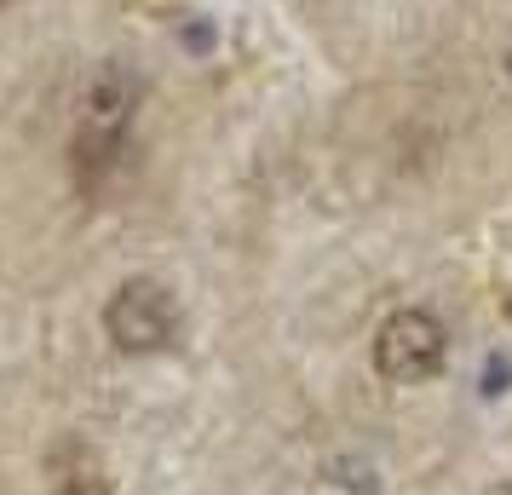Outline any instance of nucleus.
<instances>
[{
	"label": "nucleus",
	"mask_w": 512,
	"mask_h": 495,
	"mask_svg": "<svg viewBox=\"0 0 512 495\" xmlns=\"http://www.w3.org/2000/svg\"><path fill=\"white\" fill-rule=\"evenodd\" d=\"M139 110V81L127 70H98V81L81 98V127H75V173L81 190H98L127 156V127Z\"/></svg>",
	"instance_id": "nucleus-1"
},
{
	"label": "nucleus",
	"mask_w": 512,
	"mask_h": 495,
	"mask_svg": "<svg viewBox=\"0 0 512 495\" xmlns=\"http://www.w3.org/2000/svg\"><path fill=\"white\" fill-rule=\"evenodd\" d=\"M104 334L121 357H156L179 340V306L162 277H127L104 306Z\"/></svg>",
	"instance_id": "nucleus-2"
},
{
	"label": "nucleus",
	"mask_w": 512,
	"mask_h": 495,
	"mask_svg": "<svg viewBox=\"0 0 512 495\" xmlns=\"http://www.w3.org/2000/svg\"><path fill=\"white\" fill-rule=\"evenodd\" d=\"M449 357V329L426 306H403L374 329V369L392 386H420L432 380Z\"/></svg>",
	"instance_id": "nucleus-3"
},
{
	"label": "nucleus",
	"mask_w": 512,
	"mask_h": 495,
	"mask_svg": "<svg viewBox=\"0 0 512 495\" xmlns=\"http://www.w3.org/2000/svg\"><path fill=\"white\" fill-rule=\"evenodd\" d=\"M58 495H110V490H104L98 478H70V484H64Z\"/></svg>",
	"instance_id": "nucleus-4"
},
{
	"label": "nucleus",
	"mask_w": 512,
	"mask_h": 495,
	"mask_svg": "<svg viewBox=\"0 0 512 495\" xmlns=\"http://www.w3.org/2000/svg\"><path fill=\"white\" fill-rule=\"evenodd\" d=\"M489 495H512V484H495V490H489Z\"/></svg>",
	"instance_id": "nucleus-5"
},
{
	"label": "nucleus",
	"mask_w": 512,
	"mask_h": 495,
	"mask_svg": "<svg viewBox=\"0 0 512 495\" xmlns=\"http://www.w3.org/2000/svg\"><path fill=\"white\" fill-rule=\"evenodd\" d=\"M507 81H512V41H507Z\"/></svg>",
	"instance_id": "nucleus-6"
},
{
	"label": "nucleus",
	"mask_w": 512,
	"mask_h": 495,
	"mask_svg": "<svg viewBox=\"0 0 512 495\" xmlns=\"http://www.w3.org/2000/svg\"><path fill=\"white\" fill-rule=\"evenodd\" d=\"M0 6H6V0H0Z\"/></svg>",
	"instance_id": "nucleus-7"
}]
</instances>
